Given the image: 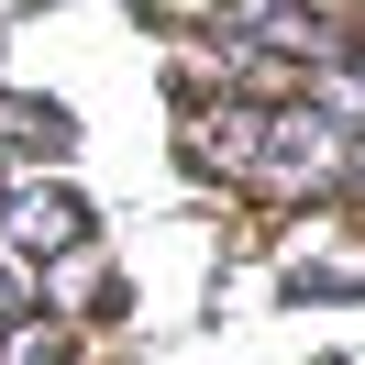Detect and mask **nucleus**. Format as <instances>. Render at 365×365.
I'll use <instances>...</instances> for the list:
<instances>
[{
    "label": "nucleus",
    "mask_w": 365,
    "mask_h": 365,
    "mask_svg": "<svg viewBox=\"0 0 365 365\" xmlns=\"http://www.w3.org/2000/svg\"><path fill=\"white\" fill-rule=\"evenodd\" d=\"M343 155H354V133H343L321 100H277V111H255L244 178L266 188V200H332V188H343Z\"/></svg>",
    "instance_id": "obj_1"
},
{
    "label": "nucleus",
    "mask_w": 365,
    "mask_h": 365,
    "mask_svg": "<svg viewBox=\"0 0 365 365\" xmlns=\"http://www.w3.org/2000/svg\"><path fill=\"white\" fill-rule=\"evenodd\" d=\"M210 23L232 34L244 56H277V67H310V89L343 67V11H310V0H210Z\"/></svg>",
    "instance_id": "obj_2"
},
{
    "label": "nucleus",
    "mask_w": 365,
    "mask_h": 365,
    "mask_svg": "<svg viewBox=\"0 0 365 365\" xmlns=\"http://www.w3.org/2000/svg\"><path fill=\"white\" fill-rule=\"evenodd\" d=\"M0 244L11 255H78L89 244V200L78 188H0Z\"/></svg>",
    "instance_id": "obj_3"
},
{
    "label": "nucleus",
    "mask_w": 365,
    "mask_h": 365,
    "mask_svg": "<svg viewBox=\"0 0 365 365\" xmlns=\"http://www.w3.org/2000/svg\"><path fill=\"white\" fill-rule=\"evenodd\" d=\"M0 155L11 166H67L78 155V111L67 100H34V89H0Z\"/></svg>",
    "instance_id": "obj_4"
},
{
    "label": "nucleus",
    "mask_w": 365,
    "mask_h": 365,
    "mask_svg": "<svg viewBox=\"0 0 365 365\" xmlns=\"http://www.w3.org/2000/svg\"><path fill=\"white\" fill-rule=\"evenodd\" d=\"M0 365H78V332H56V321H11V332H0Z\"/></svg>",
    "instance_id": "obj_5"
},
{
    "label": "nucleus",
    "mask_w": 365,
    "mask_h": 365,
    "mask_svg": "<svg viewBox=\"0 0 365 365\" xmlns=\"http://www.w3.org/2000/svg\"><path fill=\"white\" fill-rule=\"evenodd\" d=\"M310 100H321V111H332V122H343V133H365V45H354V56H343V67H332V78H321V89H310Z\"/></svg>",
    "instance_id": "obj_6"
},
{
    "label": "nucleus",
    "mask_w": 365,
    "mask_h": 365,
    "mask_svg": "<svg viewBox=\"0 0 365 365\" xmlns=\"http://www.w3.org/2000/svg\"><path fill=\"white\" fill-rule=\"evenodd\" d=\"M11 321H45V288L23 277V255L0 244V332H11Z\"/></svg>",
    "instance_id": "obj_7"
},
{
    "label": "nucleus",
    "mask_w": 365,
    "mask_h": 365,
    "mask_svg": "<svg viewBox=\"0 0 365 365\" xmlns=\"http://www.w3.org/2000/svg\"><path fill=\"white\" fill-rule=\"evenodd\" d=\"M310 11H343V0H310Z\"/></svg>",
    "instance_id": "obj_8"
}]
</instances>
